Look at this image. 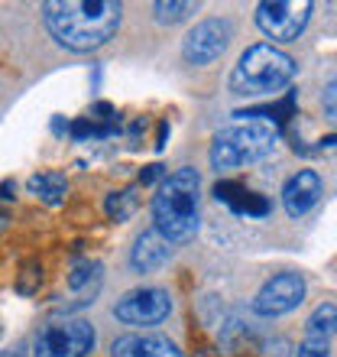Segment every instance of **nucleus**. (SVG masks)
I'll return each instance as SVG.
<instances>
[{
    "instance_id": "1",
    "label": "nucleus",
    "mask_w": 337,
    "mask_h": 357,
    "mask_svg": "<svg viewBox=\"0 0 337 357\" xmlns=\"http://www.w3.org/2000/svg\"><path fill=\"white\" fill-rule=\"evenodd\" d=\"M42 13L58 46L72 52H91L113 39L123 7L113 0H49L42 3Z\"/></svg>"
},
{
    "instance_id": "2",
    "label": "nucleus",
    "mask_w": 337,
    "mask_h": 357,
    "mask_svg": "<svg viewBox=\"0 0 337 357\" xmlns=\"http://www.w3.org/2000/svg\"><path fill=\"white\" fill-rule=\"evenodd\" d=\"M198 188L201 176L191 166H182L162 178L152 198V221L168 244H185L198 234Z\"/></svg>"
},
{
    "instance_id": "3",
    "label": "nucleus",
    "mask_w": 337,
    "mask_h": 357,
    "mask_svg": "<svg viewBox=\"0 0 337 357\" xmlns=\"http://www.w3.org/2000/svg\"><path fill=\"white\" fill-rule=\"evenodd\" d=\"M299 66L289 52L276 46H250L240 56V62L230 72V91L246 94V98H262V94H276L295 78Z\"/></svg>"
},
{
    "instance_id": "4",
    "label": "nucleus",
    "mask_w": 337,
    "mask_h": 357,
    "mask_svg": "<svg viewBox=\"0 0 337 357\" xmlns=\"http://www.w3.org/2000/svg\"><path fill=\"white\" fill-rule=\"evenodd\" d=\"M276 143H279V127H272L266 121H240L214 137V143H211V166L217 172L240 169V166L266 160Z\"/></svg>"
},
{
    "instance_id": "5",
    "label": "nucleus",
    "mask_w": 337,
    "mask_h": 357,
    "mask_svg": "<svg viewBox=\"0 0 337 357\" xmlns=\"http://www.w3.org/2000/svg\"><path fill=\"white\" fill-rule=\"evenodd\" d=\"M94 328L84 319H68V321H49L36 335V351L33 357H84L94 351Z\"/></svg>"
},
{
    "instance_id": "6",
    "label": "nucleus",
    "mask_w": 337,
    "mask_h": 357,
    "mask_svg": "<svg viewBox=\"0 0 337 357\" xmlns=\"http://www.w3.org/2000/svg\"><path fill=\"white\" fill-rule=\"evenodd\" d=\"M311 20V3L308 0H266L256 7V26L266 33L269 39L279 43H292L301 36V29L308 26Z\"/></svg>"
},
{
    "instance_id": "7",
    "label": "nucleus",
    "mask_w": 337,
    "mask_h": 357,
    "mask_svg": "<svg viewBox=\"0 0 337 357\" xmlns=\"http://www.w3.org/2000/svg\"><path fill=\"white\" fill-rule=\"evenodd\" d=\"M172 312V299L168 292L159 289V286H143V289L127 292L113 315L123 321V325H140V328H150V325H159V321L168 319Z\"/></svg>"
},
{
    "instance_id": "8",
    "label": "nucleus",
    "mask_w": 337,
    "mask_h": 357,
    "mask_svg": "<svg viewBox=\"0 0 337 357\" xmlns=\"http://www.w3.org/2000/svg\"><path fill=\"white\" fill-rule=\"evenodd\" d=\"M301 299H305V280L299 273H279L262 282V289L253 296L250 309L262 319H272V315H285V312L299 309Z\"/></svg>"
},
{
    "instance_id": "9",
    "label": "nucleus",
    "mask_w": 337,
    "mask_h": 357,
    "mask_svg": "<svg viewBox=\"0 0 337 357\" xmlns=\"http://www.w3.org/2000/svg\"><path fill=\"white\" fill-rule=\"evenodd\" d=\"M230 36H234L230 20H217V17L201 20L185 36V43H182V56H185L188 66H207L217 56H224Z\"/></svg>"
},
{
    "instance_id": "10",
    "label": "nucleus",
    "mask_w": 337,
    "mask_h": 357,
    "mask_svg": "<svg viewBox=\"0 0 337 357\" xmlns=\"http://www.w3.org/2000/svg\"><path fill=\"white\" fill-rule=\"evenodd\" d=\"M318 198H321V176L311 169L295 172L282 188V205H285L289 218H301L305 211H311L318 205Z\"/></svg>"
},
{
    "instance_id": "11",
    "label": "nucleus",
    "mask_w": 337,
    "mask_h": 357,
    "mask_svg": "<svg viewBox=\"0 0 337 357\" xmlns=\"http://www.w3.org/2000/svg\"><path fill=\"white\" fill-rule=\"evenodd\" d=\"M168 257H172V244H168L156 227H150V231H143V234L136 237L130 264L136 273H152V270H159V266H166Z\"/></svg>"
},
{
    "instance_id": "12",
    "label": "nucleus",
    "mask_w": 337,
    "mask_h": 357,
    "mask_svg": "<svg viewBox=\"0 0 337 357\" xmlns=\"http://www.w3.org/2000/svg\"><path fill=\"white\" fill-rule=\"evenodd\" d=\"M111 354L113 357H182V351L166 335H127V338L113 341Z\"/></svg>"
},
{
    "instance_id": "13",
    "label": "nucleus",
    "mask_w": 337,
    "mask_h": 357,
    "mask_svg": "<svg viewBox=\"0 0 337 357\" xmlns=\"http://www.w3.org/2000/svg\"><path fill=\"white\" fill-rule=\"evenodd\" d=\"M26 188H29V195H36L42 205H49V208H56V205H62L65 202V192H68V178L62 176V172H56V169H49V172H39V176H33L26 182Z\"/></svg>"
},
{
    "instance_id": "14",
    "label": "nucleus",
    "mask_w": 337,
    "mask_h": 357,
    "mask_svg": "<svg viewBox=\"0 0 337 357\" xmlns=\"http://www.w3.org/2000/svg\"><path fill=\"white\" fill-rule=\"evenodd\" d=\"M337 335V305L334 302H321L318 309L305 321V338L311 341H331Z\"/></svg>"
},
{
    "instance_id": "15",
    "label": "nucleus",
    "mask_w": 337,
    "mask_h": 357,
    "mask_svg": "<svg viewBox=\"0 0 337 357\" xmlns=\"http://www.w3.org/2000/svg\"><path fill=\"white\" fill-rule=\"evenodd\" d=\"M214 198L221 202V205L230 208L234 215H244V205H246V198H250V192H246L240 182H217Z\"/></svg>"
},
{
    "instance_id": "16",
    "label": "nucleus",
    "mask_w": 337,
    "mask_h": 357,
    "mask_svg": "<svg viewBox=\"0 0 337 357\" xmlns=\"http://www.w3.org/2000/svg\"><path fill=\"white\" fill-rule=\"evenodd\" d=\"M104 208H107V215H111L113 221H127V218L136 211V192H133V188L111 192V195H107V202H104Z\"/></svg>"
},
{
    "instance_id": "17",
    "label": "nucleus",
    "mask_w": 337,
    "mask_h": 357,
    "mask_svg": "<svg viewBox=\"0 0 337 357\" xmlns=\"http://www.w3.org/2000/svg\"><path fill=\"white\" fill-rule=\"evenodd\" d=\"M39 282H42V266H39V260H26L17 273V292L19 296H33V292L39 289Z\"/></svg>"
},
{
    "instance_id": "18",
    "label": "nucleus",
    "mask_w": 337,
    "mask_h": 357,
    "mask_svg": "<svg viewBox=\"0 0 337 357\" xmlns=\"http://www.w3.org/2000/svg\"><path fill=\"white\" fill-rule=\"evenodd\" d=\"M152 10H156V20H159L162 26H172V23H178V20H185L188 13H195V3H178V0L168 3V0H159Z\"/></svg>"
},
{
    "instance_id": "19",
    "label": "nucleus",
    "mask_w": 337,
    "mask_h": 357,
    "mask_svg": "<svg viewBox=\"0 0 337 357\" xmlns=\"http://www.w3.org/2000/svg\"><path fill=\"white\" fill-rule=\"evenodd\" d=\"M91 280H94V282L101 280V266L91 264V260H81V264L72 266L68 286H72V289H84V286H91Z\"/></svg>"
},
{
    "instance_id": "20",
    "label": "nucleus",
    "mask_w": 337,
    "mask_h": 357,
    "mask_svg": "<svg viewBox=\"0 0 337 357\" xmlns=\"http://www.w3.org/2000/svg\"><path fill=\"white\" fill-rule=\"evenodd\" d=\"M244 215L246 218H262V215H269V202L262 195H256V192H250V198H246V205H244Z\"/></svg>"
},
{
    "instance_id": "21",
    "label": "nucleus",
    "mask_w": 337,
    "mask_h": 357,
    "mask_svg": "<svg viewBox=\"0 0 337 357\" xmlns=\"http://www.w3.org/2000/svg\"><path fill=\"white\" fill-rule=\"evenodd\" d=\"M299 357H331L328 341H311V338H305V341H301V348H299Z\"/></svg>"
},
{
    "instance_id": "22",
    "label": "nucleus",
    "mask_w": 337,
    "mask_h": 357,
    "mask_svg": "<svg viewBox=\"0 0 337 357\" xmlns=\"http://www.w3.org/2000/svg\"><path fill=\"white\" fill-rule=\"evenodd\" d=\"M321 104H324V114L331 117V123H337V82H331V85L324 88V98H321Z\"/></svg>"
},
{
    "instance_id": "23",
    "label": "nucleus",
    "mask_w": 337,
    "mask_h": 357,
    "mask_svg": "<svg viewBox=\"0 0 337 357\" xmlns=\"http://www.w3.org/2000/svg\"><path fill=\"white\" fill-rule=\"evenodd\" d=\"M162 172H166V169H162L159 162H152V166H146V169L140 172V185H152V182H159Z\"/></svg>"
},
{
    "instance_id": "24",
    "label": "nucleus",
    "mask_w": 337,
    "mask_h": 357,
    "mask_svg": "<svg viewBox=\"0 0 337 357\" xmlns=\"http://www.w3.org/2000/svg\"><path fill=\"white\" fill-rule=\"evenodd\" d=\"M13 192H17V182H13V178H3V182H0V198H3V202H10V198H13Z\"/></svg>"
},
{
    "instance_id": "25",
    "label": "nucleus",
    "mask_w": 337,
    "mask_h": 357,
    "mask_svg": "<svg viewBox=\"0 0 337 357\" xmlns=\"http://www.w3.org/2000/svg\"><path fill=\"white\" fill-rule=\"evenodd\" d=\"M166 140H168V123L162 121L159 123V133H156V150H162V146H166Z\"/></svg>"
},
{
    "instance_id": "26",
    "label": "nucleus",
    "mask_w": 337,
    "mask_h": 357,
    "mask_svg": "<svg viewBox=\"0 0 337 357\" xmlns=\"http://www.w3.org/2000/svg\"><path fill=\"white\" fill-rule=\"evenodd\" d=\"M0 357H23V344H17V348H13V351H3V354H0Z\"/></svg>"
},
{
    "instance_id": "27",
    "label": "nucleus",
    "mask_w": 337,
    "mask_h": 357,
    "mask_svg": "<svg viewBox=\"0 0 337 357\" xmlns=\"http://www.w3.org/2000/svg\"><path fill=\"white\" fill-rule=\"evenodd\" d=\"M3 227H7V215H0V231H3Z\"/></svg>"
}]
</instances>
